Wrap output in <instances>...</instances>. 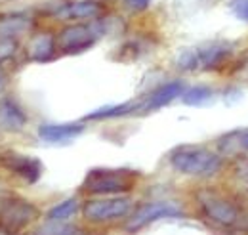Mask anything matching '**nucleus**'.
I'll use <instances>...</instances> for the list:
<instances>
[{"label":"nucleus","mask_w":248,"mask_h":235,"mask_svg":"<svg viewBox=\"0 0 248 235\" xmlns=\"http://www.w3.org/2000/svg\"><path fill=\"white\" fill-rule=\"evenodd\" d=\"M231 77L239 83H248V50H245L231 65Z\"/></svg>","instance_id":"412c9836"},{"label":"nucleus","mask_w":248,"mask_h":235,"mask_svg":"<svg viewBox=\"0 0 248 235\" xmlns=\"http://www.w3.org/2000/svg\"><path fill=\"white\" fill-rule=\"evenodd\" d=\"M233 56L231 42H210L197 48L186 50L178 58V67L182 71H216L223 67Z\"/></svg>","instance_id":"7ed1b4c3"},{"label":"nucleus","mask_w":248,"mask_h":235,"mask_svg":"<svg viewBox=\"0 0 248 235\" xmlns=\"http://www.w3.org/2000/svg\"><path fill=\"white\" fill-rule=\"evenodd\" d=\"M184 90H186L184 81L166 83V84H162V86H158V88L153 90L141 103H138V107H140V111H145V113H147V111H156V109H160V107L172 103L176 98H180V96L184 94Z\"/></svg>","instance_id":"f8f14e48"},{"label":"nucleus","mask_w":248,"mask_h":235,"mask_svg":"<svg viewBox=\"0 0 248 235\" xmlns=\"http://www.w3.org/2000/svg\"><path fill=\"white\" fill-rule=\"evenodd\" d=\"M170 165L187 176L210 178L221 170L223 159L219 153L202 146H180L170 153Z\"/></svg>","instance_id":"f257e3e1"},{"label":"nucleus","mask_w":248,"mask_h":235,"mask_svg":"<svg viewBox=\"0 0 248 235\" xmlns=\"http://www.w3.org/2000/svg\"><path fill=\"white\" fill-rule=\"evenodd\" d=\"M40 210L31 201L10 195L0 199V234L17 235L38 218Z\"/></svg>","instance_id":"39448f33"},{"label":"nucleus","mask_w":248,"mask_h":235,"mask_svg":"<svg viewBox=\"0 0 248 235\" xmlns=\"http://www.w3.org/2000/svg\"><path fill=\"white\" fill-rule=\"evenodd\" d=\"M149 2L151 0H123L124 8L132 14H140V12H145L149 8Z\"/></svg>","instance_id":"393cba45"},{"label":"nucleus","mask_w":248,"mask_h":235,"mask_svg":"<svg viewBox=\"0 0 248 235\" xmlns=\"http://www.w3.org/2000/svg\"><path fill=\"white\" fill-rule=\"evenodd\" d=\"M0 165L4 168H8L10 172H14L16 176H19L27 184H36L42 176V163L34 157L27 155H19L16 151H6L0 157Z\"/></svg>","instance_id":"9d476101"},{"label":"nucleus","mask_w":248,"mask_h":235,"mask_svg":"<svg viewBox=\"0 0 248 235\" xmlns=\"http://www.w3.org/2000/svg\"><path fill=\"white\" fill-rule=\"evenodd\" d=\"M233 168H235V176L239 178V182H245L248 185V157L247 155H237V161H235Z\"/></svg>","instance_id":"5701e85b"},{"label":"nucleus","mask_w":248,"mask_h":235,"mask_svg":"<svg viewBox=\"0 0 248 235\" xmlns=\"http://www.w3.org/2000/svg\"><path fill=\"white\" fill-rule=\"evenodd\" d=\"M136 109H138L136 101H126V103H117V105H103V107L95 109L92 113H88L84 117V120H101V118L123 117V115H128V113H132Z\"/></svg>","instance_id":"dca6fc26"},{"label":"nucleus","mask_w":248,"mask_h":235,"mask_svg":"<svg viewBox=\"0 0 248 235\" xmlns=\"http://www.w3.org/2000/svg\"><path fill=\"white\" fill-rule=\"evenodd\" d=\"M212 96H214V90L210 88V86L199 84V86L184 90L182 101H184L186 105H202V103H206L208 100H212Z\"/></svg>","instance_id":"6ab92c4d"},{"label":"nucleus","mask_w":248,"mask_h":235,"mask_svg":"<svg viewBox=\"0 0 248 235\" xmlns=\"http://www.w3.org/2000/svg\"><path fill=\"white\" fill-rule=\"evenodd\" d=\"M80 208V203L77 197H69L62 203H58L56 206H52L48 212H46V218L48 220H56V222H67L71 216H75Z\"/></svg>","instance_id":"a211bd4d"},{"label":"nucleus","mask_w":248,"mask_h":235,"mask_svg":"<svg viewBox=\"0 0 248 235\" xmlns=\"http://www.w3.org/2000/svg\"><path fill=\"white\" fill-rule=\"evenodd\" d=\"M6 83H8V79H6V73H4V69H2V65H0V94L6 88Z\"/></svg>","instance_id":"a878e982"},{"label":"nucleus","mask_w":248,"mask_h":235,"mask_svg":"<svg viewBox=\"0 0 248 235\" xmlns=\"http://www.w3.org/2000/svg\"><path fill=\"white\" fill-rule=\"evenodd\" d=\"M32 235H80L78 228L65 224V222H56V220H48L44 226L36 228Z\"/></svg>","instance_id":"aec40b11"},{"label":"nucleus","mask_w":248,"mask_h":235,"mask_svg":"<svg viewBox=\"0 0 248 235\" xmlns=\"http://www.w3.org/2000/svg\"><path fill=\"white\" fill-rule=\"evenodd\" d=\"M27 126V113L14 98L0 100V128L6 132H19Z\"/></svg>","instance_id":"4468645a"},{"label":"nucleus","mask_w":248,"mask_h":235,"mask_svg":"<svg viewBox=\"0 0 248 235\" xmlns=\"http://www.w3.org/2000/svg\"><path fill=\"white\" fill-rule=\"evenodd\" d=\"M25 54L29 61H36V63H48L56 58L58 54V40L56 34H52L50 31H38L34 33L27 46H25Z\"/></svg>","instance_id":"9b49d317"},{"label":"nucleus","mask_w":248,"mask_h":235,"mask_svg":"<svg viewBox=\"0 0 248 235\" xmlns=\"http://www.w3.org/2000/svg\"><path fill=\"white\" fill-rule=\"evenodd\" d=\"M134 212V201L126 195H105L88 199L82 205V216L90 224H111L128 218Z\"/></svg>","instance_id":"423d86ee"},{"label":"nucleus","mask_w":248,"mask_h":235,"mask_svg":"<svg viewBox=\"0 0 248 235\" xmlns=\"http://www.w3.org/2000/svg\"><path fill=\"white\" fill-rule=\"evenodd\" d=\"M182 216V210L178 206L164 203V201H156V203H145V205L134 208V212L126 218L124 230L126 232H138L149 224H153L156 220L162 218H176Z\"/></svg>","instance_id":"1a4fd4ad"},{"label":"nucleus","mask_w":248,"mask_h":235,"mask_svg":"<svg viewBox=\"0 0 248 235\" xmlns=\"http://www.w3.org/2000/svg\"><path fill=\"white\" fill-rule=\"evenodd\" d=\"M17 54V40L16 36H8V34H0V65L14 59Z\"/></svg>","instance_id":"4be33fe9"},{"label":"nucleus","mask_w":248,"mask_h":235,"mask_svg":"<svg viewBox=\"0 0 248 235\" xmlns=\"http://www.w3.org/2000/svg\"><path fill=\"white\" fill-rule=\"evenodd\" d=\"M101 34L103 29L99 27V19L86 23H69L56 34L58 50H62L63 54H80L92 48Z\"/></svg>","instance_id":"0eeeda50"},{"label":"nucleus","mask_w":248,"mask_h":235,"mask_svg":"<svg viewBox=\"0 0 248 235\" xmlns=\"http://www.w3.org/2000/svg\"><path fill=\"white\" fill-rule=\"evenodd\" d=\"M84 132V122H48L38 126V136L40 140L48 144H62L69 142Z\"/></svg>","instance_id":"ddd939ff"},{"label":"nucleus","mask_w":248,"mask_h":235,"mask_svg":"<svg viewBox=\"0 0 248 235\" xmlns=\"http://www.w3.org/2000/svg\"><path fill=\"white\" fill-rule=\"evenodd\" d=\"M31 27V19L23 14H2L0 16V34L16 36V33Z\"/></svg>","instance_id":"f3484780"},{"label":"nucleus","mask_w":248,"mask_h":235,"mask_svg":"<svg viewBox=\"0 0 248 235\" xmlns=\"http://www.w3.org/2000/svg\"><path fill=\"white\" fill-rule=\"evenodd\" d=\"M109 12L105 0H65L52 14L56 19L69 23H86L103 19Z\"/></svg>","instance_id":"6e6552de"},{"label":"nucleus","mask_w":248,"mask_h":235,"mask_svg":"<svg viewBox=\"0 0 248 235\" xmlns=\"http://www.w3.org/2000/svg\"><path fill=\"white\" fill-rule=\"evenodd\" d=\"M229 8H231V12L239 19H243V21L248 23V0H231L229 2Z\"/></svg>","instance_id":"b1692460"},{"label":"nucleus","mask_w":248,"mask_h":235,"mask_svg":"<svg viewBox=\"0 0 248 235\" xmlns=\"http://www.w3.org/2000/svg\"><path fill=\"white\" fill-rule=\"evenodd\" d=\"M219 155H243L248 153V130H237L217 140Z\"/></svg>","instance_id":"2eb2a0df"},{"label":"nucleus","mask_w":248,"mask_h":235,"mask_svg":"<svg viewBox=\"0 0 248 235\" xmlns=\"http://www.w3.org/2000/svg\"><path fill=\"white\" fill-rule=\"evenodd\" d=\"M140 174L128 168H92L84 182L82 191L88 195H124L136 187Z\"/></svg>","instance_id":"f03ea898"},{"label":"nucleus","mask_w":248,"mask_h":235,"mask_svg":"<svg viewBox=\"0 0 248 235\" xmlns=\"http://www.w3.org/2000/svg\"><path fill=\"white\" fill-rule=\"evenodd\" d=\"M197 203L201 206V212L217 226L231 228L237 224L241 210L227 195H223L216 187H201L197 191Z\"/></svg>","instance_id":"20e7f679"}]
</instances>
